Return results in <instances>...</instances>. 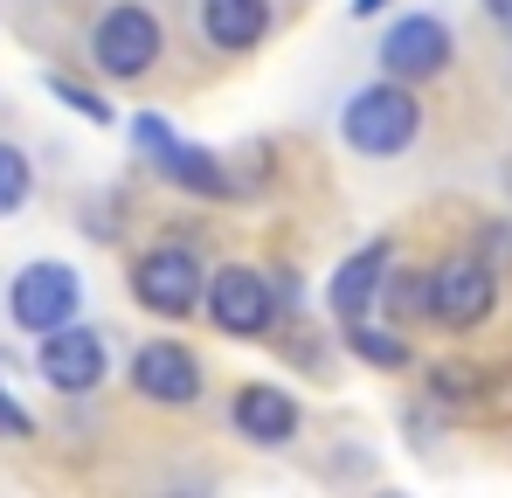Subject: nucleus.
Listing matches in <instances>:
<instances>
[{
  "label": "nucleus",
  "mask_w": 512,
  "mask_h": 498,
  "mask_svg": "<svg viewBox=\"0 0 512 498\" xmlns=\"http://www.w3.org/2000/svg\"><path fill=\"white\" fill-rule=\"evenodd\" d=\"M77 305H84V284H77L70 263H28V270L14 277V291H7L14 326L42 332V339L63 332V326H77Z\"/></svg>",
  "instance_id": "39448f33"
},
{
  "label": "nucleus",
  "mask_w": 512,
  "mask_h": 498,
  "mask_svg": "<svg viewBox=\"0 0 512 498\" xmlns=\"http://www.w3.org/2000/svg\"><path fill=\"white\" fill-rule=\"evenodd\" d=\"M49 90H56V97H63L70 111H84L90 125H111V104H104L97 90H84V83H77V77H49Z\"/></svg>",
  "instance_id": "f3484780"
},
{
  "label": "nucleus",
  "mask_w": 512,
  "mask_h": 498,
  "mask_svg": "<svg viewBox=\"0 0 512 498\" xmlns=\"http://www.w3.org/2000/svg\"><path fill=\"white\" fill-rule=\"evenodd\" d=\"M346 346L367 360V367H409V339L395 332H374V326H346Z\"/></svg>",
  "instance_id": "2eb2a0df"
},
{
  "label": "nucleus",
  "mask_w": 512,
  "mask_h": 498,
  "mask_svg": "<svg viewBox=\"0 0 512 498\" xmlns=\"http://www.w3.org/2000/svg\"><path fill=\"white\" fill-rule=\"evenodd\" d=\"M429 388H436V402L464 409V402H471V367H436V374H429Z\"/></svg>",
  "instance_id": "a211bd4d"
},
{
  "label": "nucleus",
  "mask_w": 512,
  "mask_h": 498,
  "mask_svg": "<svg viewBox=\"0 0 512 498\" xmlns=\"http://www.w3.org/2000/svg\"><path fill=\"white\" fill-rule=\"evenodd\" d=\"M381 70L388 83H429L450 70V28L436 21V14H402L388 35H381Z\"/></svg>",
  "instance_id": "6e6552de"
},
{
  "label": "nucleus",
  "mask_w": 512,
  "mask_h": 498,
  "mask_svg": "<svg viewBox=\"0 0 512 498\" xmlns=\"http://www.w3.org/2000/svg\"><path fill=\"white\" fill-rule=\"evenodd\" d=\"M381 7H388V0H353V14H381Z\"/></svg>",
  "instance_id": "412c9836"
},
{
  "label": "nucleus",
  "mask_w": 512,
  "mask_h": 498,
  "mask_svg": "<svg viewBox=\"0 0 512 498\" xmlns=\"http://www.w3.org/2000/svg\"><path fill=\"white\" fill-rule=\"evenodd\" d=\"M201 35L222 56H243L270 35V0H201Z\"/></svg>",
  "instance_id": "f8f14e48"
},
{
  "label": "nucleus",
  "mask_w": 512,
  "mask_h": 498,
  "mask_svg": "<svg viewBox=\"0 0 512 498\" xmlns=\"http://www.w3.org/2000/svg\"><path fill=\"white\" fill-rule=\"evenodd\" d=\"M381 298H388V312H395V319H416V312H429V270H395Z\"/></svg>",
  "instance_id": "dca6fc26"
},
{
  "label": "nucleus",
  "mask_w": 512,
  "mask_h": 498,
  "mask_svg": "<svg viewBox=\"0 0 512 498\" xmlns=\"http://www.w3.org/2000/svg\"><path fill=\"white\" fill-rule=\"evenodd\" d=\"M485 249H492V256H512V229H492V236H485Z\"/></svg>",
  "instance_id": "aec40b11"
},
{
  "label": "nucleus",
  "mask_w": 512,
  "mask_h": 498,
  "mask_svg": "<svg viewBox=\"0 0 512 498\" xmlns=\"http://www.w3.org/2000/svg\"><path fill=\"white\" fill-rule=\"evenodd\" d=\"M0 436H35V415L21 409L7 388H0Z\"/></svg>",
  "instance_id": "6ab92c4d"
},
{
  "label": "nucleus",
  "mask_w": 512,
  "mask_h": 498,
  "mask_svg": "<svg viewBox=\"0 0 512 498\" xmlns=\"http://www.w3.org/2000/svg\"><path fill=\"white\" fill-rule=\"evenodd\" d=\"M132 139H139V146L153 153V166L167 173L173 187H187V194H201V201H222V194L236 187V180H229V166L215 160V153H201V146L173 139V132H167V118H153V111H146V118L132 125Z\"/></svg>",
  "instance_id": "0eeeda50"
},
{
  "label": "nucleus",
  "mask_w": 512,
  "mask_h": 498,
  "mask_svg": "<svg viewBox=\"0 0 512 498\" xmlns=\"http://www.w3.org/2000/svg\"><path fill=\"white\" fill-rule=\"evenodd\" d=\"M499 21H506V35H512V0H499Z\"/></svg>",
  "instance_id": "4be33fe9"
},
{
  "label": "nucleus",
  "mask_w": 512,
  "mask_h": 498,
  "mask_svg": "<svg viewBox=\"0 0 512 498\" xmlns=\"http://www.w3.org/2000/svg\"><path fill=\"white\" fill-rule=\"evenodd\" d=\"M381 498H402V492H381Z\"/></svg>",
  "instance_id": "5701e85b"
},
{
  "label": "nucleus",
  "mask_w": 512,
  "mask_h": 498,
  "mask_svg": "<svg viewBox=\"0 0 512 498\" xmlns=\"http://www.w3.org/2000/svg\"><path fill=\"white\" fill-rule=\"evenodd\" d=\"M388 270H395V249H388V243L353 249L340 270H333V284H326V298H333V319H346V326H367V305L388 291Z\"/></svg>",
  "instance_id": "9b49d317"
},
{
  "label": "nucleus",
  "mask_w": 512,
  "mask_h": 498,
  "mask_svg": "<svg viewBox=\"0 0 512 498\" xmlns=\"http://www.w3.org/2000/svg\"><path fill=\"white\" fill-rule=\"evenodd\" d=\"M236 429L263 443V450H277V443H291L298 436V402L284 395V388H270V381H250L243 395H236Z\"/></svg>",
  "instance_id": "ddd939ff"
},
{
  "label": "nucleus",
  "mask_w": 512,
  "mask_h": 498,
  "mask_svg": "<svg viewBox=\"0 0 512 498\" xmlns=\"http://www.w3.org/2000/svg\"><path fill=\"white\" fill-rule=\"evenodd\" d=\"M132 298L153 319H187L194 305H208V270L187 243H153L132 263Z\"/></svg>",
  "instance_id": "f03ea898"
},
{
  "label": "nucleus",
  "mask_w": 512,
  "mask_h": 498,
  "mask_svg": "<svg viewBox=\"0 0 512 498\" xmlns=\"http://www.w3.org/2000/svg\"><path fill=\"white\" fill-rule=\"evenodd\" d=\"M28 194H35V166L21 146H7L0 139V215H21L28 208Z\"/></svg>",
  "instance_id": "4468645a"
},
{
  "label": "nucleus",
  "mask_w": 512,
  "mask_h": 498,
  "mask_svg": "<svg viewBox=\"0 0 512 498\" xmlns=\"http://www.w3.org/2000/svg\"><path fill=\"white\" fill-rule=\"evenodd\" d=\"M492 7H499V0H492Z\"/></svg>",
  "instance_id": "b1692460"
},
{
  "label": "nucleus",
  "mask_w": 512,
  "mask_h": 498,
  "mask_svg": "<svg viewBox=\"0 0 512 498\" xmlns=\"http://www.w3.org/2000/svg\"><path fill=\"white\" fill-rule=\"evenodd\" d=\"M160 49H167V35H160V21H153L139 0L104 7L97 28H90V63H97L104 77H118V83H139L160 63Z\"/></svg>",
  "instance_id": "7ed1b4c3"
},
{
  "label": "nucleus",
  "mask_w": 512,
  "mask_h": 498,
  "mask_svg": "<svg viewBox=\"0 0 512 498\" xmlns=\"http://www.w3.org/2000/svg\"><path fill=\"white\" fill-rule=\"evenodd\" d=\"M208 319L229 332V339H263L270 319H277V291H270V277L250 270V263H222V270H208Z\"/></svg>",
  "instance_id": "423d86ee"
},
{
  "label": "nucleus",
  "mask_w": 512,
  "mask_h": 498,
  "mask_svg": "<svg viewBox=\"0 0 512 498\" xmlns=\"http://www.w3.org/2000/svg\"><path fill=\"white\" fill-rule=\"evenodd\" d=\"M492 305H499V270L485 256H450L429 270V319L436 326L471 332L492 319Z\"/></svg>",
  "instance_id": "20e7f679"
},
{
  "label": "nucleus",
  "mask_w": 512,
  "mask_h": 498,
  "mask_svg": "<svg viewBox=\"0 0 512 498\" xmlns=\"http://www.w3.org/2000/svg\"><path fill=\"white\" fill-rule=\"evenodd\" d=\"M132 388L160 409H187V402H201V360L173 339H153L132 353Z\"/></svg>",
  "instance_id": "1a4fd4ad"
},
{
  "label": "nucleus",
  "mask_w": 512,
  "mask_h": 498,
  "mask_svg": "<svg viewBox=\"0 0 512 498\" xmlns=\"http://www.w3.org/2000/svg\"><path fill=\"white\" fill-rule=\"evenodd\" d=\"M340 132H346L353 153H367V160H395V153L416 146V132H423V104H416V90H402V83H367V90H353V104L340 111Z\"/></svg>",
  "instance_id": "f257e3e1"
},
{
  "label": "nucleus",
  "mask_w": 512,
  "mask_h": 498,
  "mask_svg": "<svg viewBox=\"0 0 512 498\" xmlns=\"http://www.w3.org/2000/svg\"><path fill=\"white\" fill-rule=\"evenodd\" d=\"M35 367H42V381H49L56 395H90V388L104 381V339L90 326H63V332H49V339L35 346Z\"/></svg>",
  "instance_id": "9d476101"
}]
</instances>
